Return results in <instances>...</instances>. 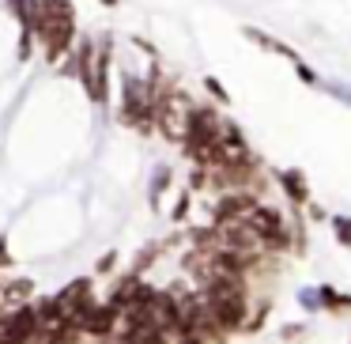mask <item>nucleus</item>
Listing matches in <instances>:
<instances>
[{
  "label": "nucleus",
  "instance_id": "obj_1",
  "mask_svg": "<svg viewBox=\"0 0 351 344\" xmlns=\"http://www.w3.org/2000/svg\"><path fill=\"white\" fill-rule=\"evenodd\" d=\"M34 34L46 46V57L57 61L61 54H69L76 42V16H72V0H49L42 16L34 19Z\"/></svg>",
  "mask_w": 351,
  "mask_h": 344
},
{
  "label": "nucleus",
  "instance_id": "obj_2",
  "mask_svg": "<svg viewBox=\"0 0 351 344\" xmlns=\"http://www.w3.org/2000/svg\"><path fill=\"white\" fill-rule=\"evenodd\" d=\"M223 133V122L204 106L189 110V133H185V148H200V144H215Z\"/></svg>",
  "mask_w": 351,
  "mask_h": 344
},
{
  "label": "nucleus",
  "instance_id": "obj_3",
  "mask_svg": "<svg viewBox=\"0 0 351 344\" xmlns=\"http://www.w3.org/2000/svg\"><path fill=\"white\" fill-rule=\"evenodd\" d=\"M117 321H121V306H114V303H91L84 310V318H80V325H84V333L106 341V336L117 329Z\"/></svg>",
  "mask_w": 351,
  "mask_h": 344
},
{
  "label": "nucleus",
  "instance_id": "obj_4",
  "mask_svg": "<svg viewBox=\"0 0 351 344\" xmlns=\"http://www.w3.org/2000/svg\"><path fill=\"white\" fill-rule=\"evenodd\" d=\"M38 329H42L38 310L23 303L12 318H4V325H0V341H38Z\"/></svg>",
  "mask_w": 351,
  "mask_h": 344
},
{
  "label": "nucleus",
  "instance_id": "obj_5",
  "mask_svg": "<svg viewBox=\"0 0 351 344\" xmlns=\"http://www.w3.org/2000/svg\"><path fill=\"white\" fill-rule=\"evenodd\" d=\"M257 208V200L250 193H234V197H223L219 208H215V223L223 220H250V212Z\"/></svg>",
  "mask_w": 351,
  "mask_h": 344
},
{
  "label": "nucleus",
  "instance_id": "obj_6",
  "mask_svg": "<svg viewBox=\"0 0 351 344\" xmlns=\"http://www.w3.org/2000/svg\"><path fill=\"white\" fill-rule=\"evenodd\" d=\"M280 182H283V193H287L295 205H310V185H306L302 170H283Z\"/></svg>",
  "mask_w": 351,
  "mask_h": 344
},
{
  "label": "nucleus",
  "instance_id": "obj_7",
  "mask_svg": "<svg viewBox=\"0 0 351 344\" xmlns=\"http://www.w3.org/2000/svg\"><path fill=\"white\" fill-rule=\"evenodd\" d=\"M34 284L31 280H8V288L0 291V303H12V306H23L27 299H31Z\"/></svg>",
  "mask_w": 351,
  "mask_h": 344
},
{
  "label": "nucleus",
  "instance_id": "obj_8",
  "mask_svg": "<svg viewBox=\"0 0 351 344\" xmlns=\"http://www.w3.org/2000/svg\"><path fill=\"white\" fill-rule=\"evenodd\" d=\"M321 299H325L332 310H343V306H351V299H348V295H336L332 288H321Z\"/></svg>",
  "mask_w": 351,
  "mask_h": 344
},
{
  "label": "nucleus",
  "instance_id": "obj_9",
  "mask_svg": "<svg viewBox=\"0 0 351 344\" xmlns=\"http://www.w3.org/2000/svg\"><path fill=\"white\" fill-rule=\"evenodd\" d=\"M332 227H336V238H340V246H351V220L336 216V220H332Z\"/></svg>",
  "mask_w": 351,
  "mask_h": 344
},
{
  "label": "nucleus",
  "instance_id": "obj_10",
  "mask_svg": "<svg viewBox=\"0 0 351 344\" xmlns=\"http://www.w3.org/2000/svg\"><path fill=\"white\" fill-rule=\"evenodd\" d=\"M167 178H170V170H167V167H159V170H155V190H152V205H159V193H162V185H167Z\"/></svg>",
  "mask_w": 351,
  "mask_h": 344
},
{
  "label": "nucleus",
  "instance_id": "obj_11",
  "mask_svg": "<svg viewBox=\"0 0 351 344\" xmlns=\"http://www.w3.org/2000/svg\"><path fill=\"white\" fill-rule=\"evenodd\" d=\"M204 87H208V91H212V95H215V99H219V102H227V99H230V95L223 91V84H219V80H215V76H208V80H204Z\"/></svg>",
  "mask_w": 351,
  "mask_h": 344
},
{
  "label": "nucleus",
  "instance_id": "obj_12",
  "mask_svg": "<svg viewBox=\"0 0 351 344\" xmlns=\"http://www.w3.org/2000/svg\"><path fill=\"white\" fill-rule=\"evenodd\" d=\"M185 212H189V193H182V197H178V208H174V220H185Z\"/></svg>",
  "mask_w": 351,
  "mask_h": 344
},
{
  "label": "nucleus",
  "instance_id": "obj_13",
  "mask_svg": "<svg viewBox=\"0 0 351 344\" xmlns=\"http://www.w3.org/2000/svg\"><path fill=\"white\" fill-rule=\"evenodd\" d=\"M295 69H298V76H302V80H306V84H317V76H313V72H310V69H306V65H302V61H295Z\"/></svg>",
  "mask_w": 351,
  "mask_h": 344
},
{
  "label": "nucleus",
  "instance_id": "obj_14",
  "mask_svg": "<svg viewBox=\"0 0 351 344\" xmlns=\"http://www.w3.org/2000/svg\"><path fill=\"white\" fill-rule=\"evenodd\" d=\"M114 265H117V257H114V253H106V257L99 261V273H110V268H114Z\"/></svg>",
  "mask_w": 351,
  "mask_h": 344
},
{
  "label": "nucleus",
  "instance_id": "obj_15",
  "mask_svg": "<svg viewBox=\"0 0 351 344\" xmlns=\"http://www.w3.org/2000/svg\"><path fill=\"white\" fill-rule=\"evenodd\" d=\"M102 4H106V8H114V4H117V0H102Z\"/></svg>",
  "mask_w": 351,
  "mask_h": 344
}]
</instances>
